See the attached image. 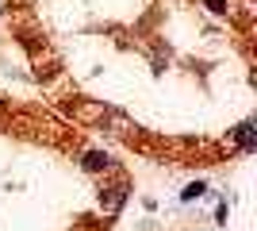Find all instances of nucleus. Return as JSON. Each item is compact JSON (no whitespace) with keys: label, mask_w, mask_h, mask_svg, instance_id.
Segmentation results:
<instances>
[]
</instances>
